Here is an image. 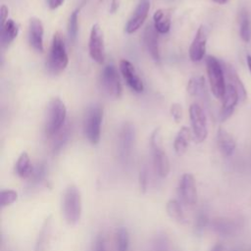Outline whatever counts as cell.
Segmentation results:
<instances>
[{"instance_id": "obj_1", "label": "cell", "mask_w": 251, "mask_h": 251, "mask_svg": "<svg viewBox=\"0 0 251 251\" xmlns=\"http://www.w3.org/2000/svg\"><path fill=\"white\" fill-rule=\"evenodd\" d=\"M62 213L66 222L71 225H76L82 214V199L79 188L75 184H69L63 193Z\"/></svg>"}, {"instance_id": "obj_2", "label": "cell", "mask_w": 251, "mask_h": 251, "mask_svg": "<svg viewBox=\"0 0 251 251\" xmlns=\"http://www.w3.org/2000/svg\"><path fill=\"white\" fill-rule=\"evenodd\" d=\"M68 62L69 58L64 40L62 35L59 32H56L53 36L49 56L46 62L48 72L52 75H58L66 69Z\"/></svg>"}, {"instance_id": "obj_3", "label": "cell", "mask_w": 251, "mask_h": 251, "mask_svg": "<svg viewBox=\"0 0 251 251\" xmlns=\"http://www.w3.org/2000/svg\"><path fill=\"white\" fill-rule=\"evenodd\" d=\"M67 117V109L64 102L59 98L50 101L45 122V134L48 137L56 135L64 126Z\"/></svg>"}, {"instance_id": "obj_4", "label": "cell", "mask_w": 251, "mask_h": 251, "mask_svg": "<svg viewBox=\"0 0 251 251\" xmlns=\"http://www.w3.org/2000/svg\"><path fill=\"white\" fill-rule=\"evenodd\" d=\"M206 68L213 95L218 99H223L226 85L225 82V72L222 62L216 57L209 55L206 58Z\"/></svg>"}, {"instance_id": "obj_5", "label": "cell", "mask_w": 251, "mask_h": 251, "mask_svg": "<svg viewBox=\"0 0 251 251\" xmlns=\"http://www.w3.org/2000/svg\"><path fill=\"white\" fill-rule=\"evenodd\" d=\"M103 109L99 105H91L87 108L83 120V132L88 141L95 145L100 140Z\"/></svg>"}, {"instance_id": "obj_6", "label": "cell", "mask_w": 251, "mask_h": 251, "mask_svg": "<svg viewBox=\"0 0 251 251\" xmlns=\"http://www.w3.org/2000/svg\"><path fill=\"white\" fill-rule=\"evenodd\" d=\"M150 147L156 173L160 177H166L170 173V162L162 146L160 128H156L152 132L150 137Z\"/></svg>"}, {"instance_id": "obj_7", "label": "cell", "mask_w": 251, "mask_h": 251, "mask_svg": "<svg viewBox=\"0 0 251 251\" xmlns=\"http://www.w3.org/2000/svg\"><path fill=\"white\" fill-rule=\"evenodd\" d=\"M189 118L191 123V130L193 139L195 142L200 143L203 142L208 135V127H207V118L205 112L202 107L197 104H191L189 108Z\"/></svg>"}, {"instance_id": "obj_8", "label": "cell", "mask_w": 251, "mask_h": 251, "mask_svg": "<svg viewBox=\"0 0 251 251\" xmlns=\"http://www.w3.org/2000/svg\"><path fill=\"white\" fill-rule=\"evenodd\" d=\"M100 83L103 91L111 98L117 99L122 95V84L119 74L114 65L106 66L101 74Z\"/></svg>"}, {"instance_id": "obj_9", "label": "cell", "mask_w": 251, "mask_h": 251, "mask_svg": "<svg viewBox=\"0 0 251 251\" xmlns=\"http://www.w3.org/2000/svg\"><path fill=\"white\" fill-rule=\"evenodd\" d=\"M134 137L135 133L132 125L129 123L125 124L119 133L117 145L118 155L123 163H126L131 156L134 145Z\"/></svg>"}, {"instance_id": "obj_10", "label": "cell", "mask_w": 251, "mask_h": 251, "mask_svg": "<svg viewBox=\"0 0 251 251\" xmlns=\"http://www.w3.org/2000/svg\"><path fill=\"white\" fill-rule=\"evenodd\" d=\"M177 193L181 202L192 206L197 202V187L193 175L185 173L181 176L177 185Z\"/></svg>"}, {"instance_id": "obj_11", "label": "cell", "mask_w": 251, "mask_h": 251, "mask_svg": "<svg viewBox=\"0 0 251 251\" xmlns=\"http://www.w3.org/2000/svg\"><path fill=\"white\" fill-rule=\"evenodd\" d=\"M88 50L90 57L97 62L98 64H102L105 59V45H104V37L103 32L99 26V25L95 24L92 25L89 35L88 42Z\"/></svg>"}, {"instance_id": "obj_12", "label": "cell", "mask_w": 251, "mask_h": 251, "mask_svg": "<svg viewBox=\"0 0 251 251\" xmlns=\"http://www.w3.org/2000/svg\"><path fill=\"white\" fill-rule=\"evenodd\" d=\"M149 9H150L149 0H139L135 10L133 11L131 17L129 18L126 25V31L127 33H133L141 27V25L144 24L148 16Z\"/></svg>"}, {"instance_id": "obj_13", "label": "cell", "mask_w": 251, "mask_h": 251, "mask_svg": "<svg viewBox=\"0 0 251 251\" xmlns=\"http://www.w3.org/2000/svg\"><path fill=\"white\" fill-rule=\"evenodd\" d=\"M120 71L126 82V84L135 92H142L144 89L143 82L139 77L134 66L127 60L120 62Z\"/></svg>"}, {"instance_id": "obj_14", "label": "cell", "mask_w": 251, "mask_h": 251, "mask_svg": "<svg viewBox=\"0 0 251 251\" xmlns=\"http://www.w3.org/2000/svg\"><path fill=\"white\" fill-rule=\"evenodd\" d=\"M52 230H53V219L52 216H47L37 233L35 238L33 251H47L50 245L51 237H52Z\"/></svg>"}, {"instance_id": "obj_15", "label": "cell", "mask_w": 251, "mask_h": 251, "mask_svg": "<svg viewBox=\"0 0 251 251\" xmlns=\"http://www.w3.org/2000/svg\"><path fill=\"white\" fill-rule=\"evenodd\" d=\"M207 34L205 27L200 25L189 47V58L192 62H199L203 59L206 52Z\"/></svg>"}, {"instance_id": "obj_16", "label": "cell", "mask_w": 251, "mask_h": 251, "mask_svg": "<svg viewBox=\"0 0 251 251\" xmlns=\"http://www.w3.org/2000/svg\"><path fill=\"white\" fill-rule=\"evenodd\" d=\"M238 100L239 95L236 89L232 85L227 84L226 87L225 95L223 97V105L220 112V120L222 122H225L232 115Z\"/></svg>"}, {"instance_id": "obj_17", "label": "cell", "mask_w": 251, "mask_h": 251, "mask_svg": "<svg viewBox=\"0 0 251 251\" xmlns=\"http://www.w3.org/2000/svg\"><path fill=\"white\" fill-rule=\"evenodd\" d=\"M43 25L37 18H32L29 21L28 26V41L30 46L37 52L43 51Z\"/></svg>"}, {"instance_id": "obj_18", "label": "cell", "mask_w": 251, "mask_h": 251, "mask_svg": "<svg viewBox=\"0 0 251 251\" xmlns=\"http://www.w3.org/2000/svg\"><path fill=\"white\" fill-rule=\"evenodd\" d=\"M157 30L154 26V25H148L147 27L144 30V44L145 47L150 54V56L155 61L160 60V52H159V44H158V35Z\"/></svg>"}, {"instance_id": "obj_19", "label": "cell", "mask_w": 251, "mask_h": 251, "mask_svg": "<svg viewBox=\"0 0 251 251\" xmlns=\"http://www.w3.org/2000/svg\"><path fill=\"white\" fill-rule=\"evenodd\" d=\"M210 226L212 230L221 236L232 235L237 229V224L228 218H215L211 221Z\"/></svg>"}, {"instance_id": "obj_20", "label": "cell", "mask_w": 251, "mask_h": 251, "mask_svg": "<svg viewBox=\"0 0 251 251\" xmlns=\"http://www.w3.org/2000/svg\"><path fill=\"white\" fill-rule=\"evenodd\" d=\"M217 142H218V146L224 156L228 157L233 154L235 147H236V143H235L234 138L228 131L220 127L218 130V133H217Z\"/></svg>"}, {"instance_id": "obj_21", "label": "cell", "mask_w": 251, "mask_h": 251, "mask_svg": "<svg viewBox=\"0 0 251 251\" xmlns=\"http://www.w3.org/2000/svg\"><path fill=\"white\" fill-rule=\"evenodd\" d=\"M222 64H223L225 75H226V78L228 80L227 84L232 85L236 89V91L239 95V99L244 101L246 99V96H247L246 95V90H245V87H244L243 83L241 82L240 78L238 77V75H237L236 71L229 64H226V63H222Z\"/></svg>"}, {"instance_id": "obj_22", "label": "cell", "mask_w": 251, "mask_h": 251, "mask_svg": "<svg viewBox=\"0 0 251 251\" xmlns=\"http://www.w3.org/2000/svg\"><path fill=\"white\" fill-rule=\"evenodd\" d=\"M153 25L159 33H167L171 27V12L168 9H159L153 15Z\"/></svg>"}, {"instance_id": "obj_23", "label": "cell", "mask_w": 251, "mask_h": 251, "mask_svg": "<svg viewBox=\"0 0 251 251\" xmlns=\"http://www.w3.org/2000/svg\"><path fill=\"white\" fill-rule=\"evenodd\" d=\"M192 136V130L187 126H182L178 130L174 141V148L177 155H182L186 151Z\"/></svg>"}, {"instance_id": "obj_24", "label": "cell", "mask_w": 251, "mask_h": 251, "mask_svg": "<svg viewBox=\"0 0 251 251\" xmlns=\"http://www.w3.org/2000/svg\"><path fill=\"white\" fill-rule=\"evenodd\" d=\"M19 25L13 20H7L1 25V43L3 46L9 45L18 35Z\"/></svg>"}, {"instance_id": "obj_25", "label": "cell", "mask_w": 251, "mask_h": 251, "mask_svg": "<svg viewBox=\"0 0 251 251\" xmlns=\"http://www.w3.org/2000/svg\"><path fill=\"white\" fill-rule=\"evenodd\" d=\"M32 168L33 166L30 163V158L28 154L26 152L21 153L15 166L16 174L22 178H28L31 174Z\"/></svg>"}, {"instance_id": "obj_26", "label": "cell", "mask_w": 251, "mask_h": 251, "mask_svg": "<svg viewBox=\"0 0 251 251\" xmlns=\"http://www.w3.org/2000/svg\"><path fill=\"white\" fill-rule=\"evenodd\" d=\"M166 212L168 216L173 219L174 221L179 223V224H184L186 222L184 212L182 210V206L179 201L176 199H170L167 204H166Z\"/></svg>"}, {"instance_id": "obj_27", "label": "cell", "mask_w": 251, "mask_h": 251, "mask_svg": "<svg viewBox=\"0 0 251 251\" xmlns=\"http://www.w3.org/2000/svg\"><path fill=\"white\" fill-rule=\"evenodd\" d=\"M240 21V37L244 42H249L251 39V18L249 12L242 8L239 14Z\"/></svg>"}, {"instance_id": "obj_28", "label": "cell", "mask_w": 251, "mask_h": 251, "mask_svg": "<svg viewBox=\"0 0 251 251\" xmlns=\"http://www.w3.org/2000/svg\"><path fill=\"white\" fill-rule=\"evenodd\" d=\"M72 126L70 125L64 126L61 130L55 135L53 144H52V151L54 154H58L68 142L70 135H71Z\"/></svg>"}, {"instance_id": "obj_29", "label": "cell", "mask_w": 251, "mask_h": 251, "mask_svg": "<svg viewBox=\"0 0 251 251\" xmlns=\"http://www.w3.org/2000/svg\"><path fill=\"white\" fill-rule=\"evenodd\" d=\"M170 243L169 235L166 232H157L151 240L149 251H170Z\"/></svg>"}, {"instance_id": "obj_30", "label": "cell", "mask_w": 251, "mask_h": 251, "mask_svg": "<svg viewBox=\"0 0 251 251\" xmlns=\"http://www.w3.org/2000/svg\"><path fill=\"white\" fill-rule=\"evenodd\" d=\"M130 237L126 226H119L116 230V251H129Z\"/></svg>"}, {"instance_id": "obj_31", "label": "cell", "mask_w": 251, "mask_h": 251, "mask_svg": "<svg viewBox=\"0 0 251 251\" xmlns=\"http://www.w3.org/2000/svg\"><path fill=\"white\" fill-rule=\"evenodd\" d=\"M187 92L192 96H204L206 93L204 77L196 76L191 78L187 84Z\"/></svg>"}, {"instance_id": "obj_32", "label": "cell", "mask_w": 251, "mask_h": 251, "mask_svg": "<svg viewBox=\"0 0 251 251\" xmlns=\"http://www.w3.org/2000/svg\"><path fill=\"white\" fill-rule=\"evenodd\" d=\"M210 219L205 210H200L195 218V223H194V232L196 235L201 236L203 232L205 231L206 227L210 226Z\"/></svg>"}, {"instance_id": "obj_33", "label": "cell", "mask_w": 251, "mask_h": 251, "mask_svg": "<svg viewBox=\"0 0 251 251\" xmlns=\"http://www.w3.org/2000/svg\"><path fill=\"white\" fill-rule=\"evenodd\" d=\"M78 13H79V10L75 9L71 14L69 23H68V35H69V39L72 42L75 40L77 31H78Z\"/></svg>"}, {"instance_id": "obj_34", "label": "cell", "mask_w": 251, "mask_h": 251, "mask_svg": "<svg viewBox=\"0 0 251 251\" xmlns=\"http://www.w3.org/2000/svg\"><path fill=\"white\" fill-rule=\"evenodd\" d=\"M46 174H47V168H46L45 163H39V164H36L32 168L31 174L28 178L30 179V181L32 183L38 184L43 181V179L46 176Z\"/></svg>"}, {"instance_id": "obj_35", "label": "cell", "mask_w": 251, "mask_h": 251, "mask_svg": "<svg viewBox=\"0 0 251 251\" xmlns=\"http://www.w3.org/2000/svg\"><path fill=\"white\" fill-rule=\"evenodd\" d=\"M18 200V192L14 189H2L0 191V207L6 208Z\"/></svg>"}, {"instance_id": "obj_36", "label": "cell", "mask_w": 251, "mask_h": 251, "mask_svg": "<svg viewBox=\"0 0 251 251\" xmlns=\"http://www.w3.org/2000/svg\"><path fill=\"white\" fill-rule=\"evenodd\" d=\"M138 183H139V189L141 193H146L147 187H148V171L145 166H143L139 171L138 176Z\"/></svg>"}, {"instance_id": "obj_37", "label": "cell", "mask_w": 251, "mask_h": 251, "mask_svg": "<svg viewBox=\"0 0 251 251\" xmlns=\"http://www.w3.org/2000/svg\"><path fill=\"white\" fill-rule=\"evenodd\" d=\"M91 251H107L106 240L102 233H99L96 235L92 244Z\"/></svg>"}, {"instance_id": "obj_38", "label": "cell", "mask_w": 251, "mask_h": 251, "mask_svg": "<svg viewBox=\"0 0 251 251\" xmlns=\"http://www.w3.org/2000/svg\"><path fill=\"white\" fill-rule=\"evenodd\" d=\"M171 114L176 123H178L182 118V108L178 103H174L171 107Z\"/></svg>"}, {"instance_id": "obj_39", "label": "cell", "mask_w": 251, "mask_h": 251, "mask_svg": "<svg viewBox=\"0 0 251 251\" xmlns=\"http://www.w3.org/2000/svg\"><path fill=\"white\" fill-rule=\"evenodd\" d=\"M0 15H1V25H4L7 21L8 17V8L5 5H2L0 8Z\"/></svg>"}, {"instance_id": "obj_40", "label": "cell", "mask_w": 251, "mask_h": 251, "mask_svg": "<svg viewBox=\"0 0 251 251\" xmlns=\"http://www.w3.org/2000/svg\"><path fill=\"white\" fill-rule=\"evenodd\" d=\"M64 1L65 0H47V4L50 9L54 10V9L59 8L64 3Z\"/></svg>"}, {"instance_id": "obj_41", "label": "cell", "mask_w": 251, "mask_h": 251, "mask_svg": "<svg viewBox=\"0 0 251 251\" xmlns=\"http://www.w3.org/2000/svg\"><path fill=\"white\" fill-rule=\"evenodd\" d=\"M210 251H224V246L221 243H217L210 249Z\"/></svg>"}, {"instance_id": "obj_42", "label": "cell", "mask_w": 251, "mask_h": 251, "mask_svg": "<svg viewBox=\"0 0 251 251\" xmlns=\"http://www.w3.org/2000/svg\"><path fill=\"white\" fill-rule=\"evenodd\" d=\"M246 61H247L248 69H249V71H250V73H251V56H250V55H247V57H246Z\"/></svg>"}, {"instance_id": "obj_43", "label": "cell", "mask_w": 251, "mask_h": 251, "mask_svg": "<svg viewBox=\"0 0 251 251\" xmlns=\"http://www.w3.org/2000/svg\"><path fill=\"white\" fill-rule=\"evenodd\" d=\"M214 1L215 3H218V4H225L227 2V0H212Z\"/></svg>"}, {"instance_id": "obj_44", "label": "cell", "mask_w": 251, "mask_h": 251, "mask_svg": "<svg viewBox=\"0 0 251 251\" xmlns=\"http://www.w3.org/2000/svg\"><path fill=\"white\" fill-rule=\"evenodd\" d=\"M112 4H113V5H112V7H113V8H112V10H113V11H115V10H116V8L118 7V5H117V4H118V3H117V0H113V3H112Z\"/></svg>"}, {"instance_id": "obj_45", "label": "cell", "mask_w": 251, "mask_h": 251, "mask_svg": "<svg viewBox=\"0 0 251 251\" xmlns=\"http://www.w3.org/2000/svg\"><path fill=\"white\" fill-rule=\"evenodd\" d=\"M233 251H237V250H233Z\"/></svg>"}]
</instances>
